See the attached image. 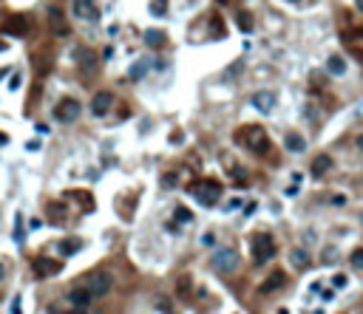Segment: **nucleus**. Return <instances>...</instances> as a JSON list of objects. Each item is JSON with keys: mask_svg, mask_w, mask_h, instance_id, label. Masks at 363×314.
<instances>
[{"mask_svg": "<svg viewBox=\"0 0 363 314\" xmlns=\"http://www.w3.org/2000/svg\"><path fill=\"white\" fill-rule=\"evenodd\" d=\"M236 142L241 147L253 150V153H258V156L267 150V145H270V142H267V133L261 130L258 125H253V127H241V130L236 133Z\"/></svg>", "mask_w": 363, "mask_h": 314, "instance_id": "nucleus-1", "label": "nucleus"}, {"mask_svg": "<svg viewBox=\"0 0 363 314\" xmlns=\"http://www.w3.org/2000/svg\"><path fill=\"white\" fill-rule=\"evenodd\" d=\"M253 258H255V263H267L270 258H275V241H272V235H267V232H255L253 235Z\"/></svg>", "mask_w": 363, "mask_h": 314, "instance_id": "nucleus-2", "label": "nucleus"}, {"mask_svg": "<svg viewBox=\"0 0 363 314\" xmlns=\"http://www.w3.org/2000/svg\"><path fill=\"white\" fill-rule=\"evenodd\" d=\"M79 113H82L79 102H77V99H71V96H66V99L57 102V108H54V119H57V122H63V125H71V122H77V119H79Z\"/></svg>", "mask_w": 363, "mask_h": 314, "instance_id": "nucleus-3", "label": "nucleus"}, {"mask_svg": "<svg viewBox=\"0 0 363 314\" xmlns=\"http://www.w3.org/2000/svg\"><path fill=\"white\" fill-rule=\"evenodd\" d=\"M32 29V20L26 14H11L9 20L3 23V34H11V37H26Z\"/></svg>", "mask_w": 363, "mask_h": 314, "instance_id": "nucleus-4", "label": "nucleus"}, {"mask_svg": "<svg viewBox=\"0 0 363 314\" xmlns=\"http://www.w3.org/2000/svg\"><path fill=\"white\" fill-rule=\"evenodd\" d=\"M71 11L79 20H100V9L94 0H71Z\"/></svg>", "mask_w": 363, "mask_h": 314, "instance_id": "nucleus-5", "label": "nucleus"}, {"mask_svg": "<svg viewBox=\"0 0 363 314\" xmlns=\"http://www.w3.org/2000/svg\"><path fill=\"white\" fill-rule=\"evenodd\" d=\"M213 266L218 272H236V266H238L236 252H233V249H218L213 255Z\"/></svg>", "mask_w": 363, "mask_h": 314, "instance_id": "nucleus-6", "label": "nucleus"}, {"mask_svg": "<svg viewBox=\"0 0 363 314\" xmlns=\"http://www.w3.org/2000/svg\"><path fill=\"white\" fill-rule=\"evenodd\" d=\"M32 272L37 275V278H51V275L60 272V263L51 260V258H34L32 260Z\"/></svg>", "mask_w": 363, "mask_h": 314, "instance_id": "nucleus-7", "label": "nucleus"}, {"mask_svg": "<svg viewBox=\"0 0 363 314\" xmlns=\"http://www.w3.org/2000/svg\"><path fill=\"white\" fill-rule=\"evenodd\" d=\"M85 286H88V292L94 294V300H97V297H102V294H108V289H111V275L100 272V275H94Z\"/></svg>", "mask_w": 363, "mask_h": 314, "instance_id": "nucleus-8", "label": "nucleus"}, {"mask_svg": "<svg viewBox=\"0 0 363 314\" xmlns=\"http://www.w3.org/2000/svg\"><path fill=\"white\" fill-rule=\"evenodd\" d=\"M196 198H199V201L202 204H207V207H210V204H216V198H218V184H213V181H204V184H196Z\"/></svg>", "mask_w": 363, "mask_h": 314, "instance_id": "nucleus-9", "label": "nucleus"}, {"mask_svg": "<svg viewBox=\"0 0 363 314\" xmlns=\"http://www.w3.org/2000/svg\"><path fill=\"white\" fill-rule=\"evenodd\" d=\"M91 300H94V294L88 292V286H74L68 292V303L74 309H85V306H91Z\"/></svg>", "mask_w": 363, "mask_h": 314, "instance_id": "nucleus-10", "label": "nucleus"}, {"mask_svg": "<svg viewBox=\"0 0 363 314\" xmlns=\"http://www.w3.org/2000/svg\"><path fill=\"white\" fill-rule=\"evenodd\" d=\"M48 20H51V31H54V37H68L71 34V29H68L66 17H63V11L57 9H48Z\"/></svg>", "mask_w": 363, "mask_h": 314, "instance_id": "nucleus-11", "label": "nucleus"}, {"mask_svg": "<svg viewBox=\"0 0 363 314\" xmlns=\"http://www.w3.org/2000/svg\"><path fill=\"white\" fill-rule=\"evenodd\" d=\"M250 105H253L255 111H261V113H270L272 108H275V96H272L270 91H258V94L250 96Z\"/></svg>", "mask_w": 363, "mask_h": 314, "instance_id": "nucleus-12", "label": "nucleus"}, {"mask_svg": "<svg viewBox=\"0 0 363 314\" xmlns=\"http://www.w3.org/2000/svg\"><path fill=\"white\" fill-rule=\"evenodd\" d=\"M111 105H113V96L108 91H100V94L91 99V113H94V116H105V113L111 111Z\"/></svg>", "mask_w": 363, "mask_h": 314, "instance_id": "nucleus-13", "label": "nucleus"}, {"mask_svg": "<svg viewBox=\"0 0 363 314\" xmlns=\"http://www.w3.org/2000/svg\"><path fill=\"white\" fill-rule=\"evenodd\" d=\"M74 57H77V65L82 68L85 74H94V71H97V54H94L91 48H77Z\"/></svg>", "mask_w": 363, "mask_h": 314, "instance_id": "nucleus-14", "label": "nucleus"}, {"mask_svg": "<svg viewBox=\"0 0 363 314\" xmlns=\"http://www.w3.org/2000/svg\"><path fill=\"white\" fill-rule=\"evenodd\" d=\"M327 71L332 77H343V74H346V60L340 54H329L327 57Z\"/></svg>", "mask_w": 363, "mask_h": 314, "instance_id": "nucleus-15", "label": "nucleus"}, {"mask_svg": "<svg viewBox=\"0 0 363 314\" xmlns=\"http://www.w3.org/2000/svg\"><path fill=\"white\" fill-rule=\"evenodd\" d=\"M281 286H284V272H272L267 278V283H261V294H270L275 289H281Z\"/></svg>", "mask_w": 363, "mask_h": 314, "instance_id": "nucleus-16", "label": "nucleus"}, {"mask_svg": "<svg viewBox=\"0 0 363 314\" xmlns=\"http://www.w3.org/2000/svg\"><path fill=\"white\" fill-rule=\"evenodd\" d=\"M329 167H332V158H329L327 153H321V156H315V161H312V176H324V173H329Z\"/></svg>", "mask_w": 363, "mask_h": 314, "instance_id": "nucleus-17", "label": "nucleus"}, {"mask_svg": "<svg viewBox=\"0 0 363 314\" xmlns=\"http://www.w3.org/2000/svg\"><path fill=\"white\" fill-rule=\"evenodd\" d=\"M287 150H290V153H304V150H306L304 136H298V133H287Z\"/></svg>", "mask_w": 363, "mask_h": 314, "instance_id": "nucleus-18", "label": "nucleus"}, {"mask_svg": "<svg viewBox=\"0 0 363 314\" xmlns=\"http://www.w3.org/2000/svg\"><path fill=\"white\" fill-rule=\"evenodd\" d=\"M145 43L150 45V48H162V45H165V34L150 29V31H145Z\"/></svg>", "mask_w": 363, "mask_h": 314, "instance_id": "nucleus-19", "label": "nucleus"}, {"mask_svg": "<svg viewBox=\"0 0 363 314\" xmlns=\"http://www.w3.org/2000/svg\"><path fill=\"white\" fill-rule=\"evenodd\" d=\"M292 266H298V269H306V266H309V258H306L304 249H292Z\"/></svg>", "mask_w": 363, "mask_h": 314, "instance_id": "nucleus-20", "label": "nucleus"}, {"mask_svg": "<svg viewBox=\"0 0 363 314\" xmlns=\"http://www.w3.org/2000/svg\"><path fill=\"white\" fill-rule=\"evenodd\" d=\"M32 63H34V68H37V74H40V77L48 71V57H45V51H43V54H37V57H32Z\"/></svg>", "mask_w": 363, "mask_h": 314, "instance_id": "nucleus-21", "label": "nucleus"}, {"mask_svg": "<svg viewBox=\"0 0 363 314\" xmlns=\"http://www.w3.org/2000/svg\"><path fill=\"white\" fill-rule=\"evenodd\" d=\"M77 249H79V241H74V238L71 241H60V255H74Z\"/></svg>", "mask_w": 363, "mask_h": 314, "instance_id": "nucleus-22", "label": "nucleus"}, {"mask_svg": "<svg viewBox=\"0 0 363 314\" xmlns=\"http://www.w3.org/2000/svg\"><path fill=\"white\" fill-rule=\"evenodd\" d=\"M147 71V60H142V63H136L134 68H131V79H142Z\"/></svg>", "mask_w": 363, "mask_h": 314, "instance_id": "nucleus-23", "label": "nucleus"}, {"mask_svg": "<svg viewBox=\"0 0 363 314\" xmlns=\"http://www.w3.org/2000/svg\"><path fill=\"white\" fill-rule=\"evenodd\" d=\"M176 221H182V224H190L193 221V215L187 207H176Z\"/></svg>", "mask_w": 363, "mask_h": 314, "instance_id": "nucleus-24", "label": "nucleus"}, {"mask_svg": "<svg viewBox=\"0 0 363 314\" xmlns=\"http://www.w3.org/2000/svg\"><path fill=\"white\" fill-rule=\"evenodd\" d=\"M349 263L355 266V269H363V249H355V252H352Z\"/></svg>", "mask_w": 363, "mask_h": 314, "instance_id": "nucleus-25", "label": "nucleus"}, {"mask_svg": "<svg viewBox=\"0 0 363 314\" xmlns=\"http://www.w3.org/2000/svg\"><path fill=\"white\" fill-rule=\"evenodd\" d=\"M14 238H17V244L26 241V235H23V215H17V232H14Z\"/></svg>", "mask_w": 363, "mask_h": 314, "instance_id": "nucleus-26", "label": "nucleus"}, {"mask_svg": "<svg viewBox=\"0 0 363 314\" xmlns=\"http://www.w3.org/2000/svg\"><path fill=\"white\" fill-rule=\"evenodd\" d=\"M238 26H241L244 31H250V29H253V20H250L247 14H238Z\"/></svg>", "mask_w": 363, "mask_h": 314, "instance_id": "nucleus-27", "label": "nucleus"}, {"mask_svg": "<svg viewBox=\"0 0 363 314\" xmlns=\"http://www.w3.org/2000/svg\"><path fill=\"white\" fill-rule=\"evenodd\" d=\"M153 14H165V0H156V3H153Z\"/></svg>", "mask_w": 363, "mask_h": 314, "instance_id": "nucleus-28", "label": "nucleus"}, {"mask_svg": "<svg viewBox=\"0 0 363 314\" xmlns=\"http://www.w3.org/2000/svg\"><path fill=\"white\" fill-rule=\"evenodd\" d=\"M332 283H335L338 289H343V286H346V275H335V278H332Z\"/></svg>", "mask_w": 363, "mask_h": 314, "instance_id": "nucleus-29", "label": "nucleus"}, {"mask_svg": "<svg viewBox=\"0 0 363 314\" xmlns=\"http://www.w3.org/2000/svg\"><path fill=\"white\" fill-rule=\"evenodd\" d=\"M3 278H6V266H3V263H0V281H3Z\"/></svg>", "mask_w": 363, "mask_h": 314, "instance_id": "nucleus-30", "label": "nucleus"}, {"mask_svg": "<svg viewBox=\"0 0 363 314\" xmlns=\"http://www.w3.org/2000/svg\"><path fill=\"white\" fill-rule=\"evenodd\" d=\"M355 6H358V11H363V0H355Z\"/></svg>", "mask_w": 363, "mask_h": 314, "instance_id": "nucleus-31", "label": "nucleus"}, {"mask_svg": "<svg viewBox=\"0 0 363 314\" xmlns=\"http://www.w3.org/2000/svg\"><path fill=\"white\" fill-rule=\"evenodd\" d=\"M358 150H363V136H358Z\"/></svg>", "mask_w": 363, "mask_h": 314, "instance_id": "nucleus-32", "label": "nucleus"}, {"mask_svg": "<svg viewBox=\"0 0 363 314\" xmlns=\"http://www.w3.org/2000/svg\"><path fill=\"white\" fill-rule=\"evenodd\" d=\"M6 74H9V68H0V79L6 77Z\"/></svg>", "mask_w": 363, "mask_h": 314, "instance_id": "nucleus-33", "label": "nucleus"}, {"mask_svg": "<svg viewBox=\"0 0 363 314\" xmlns=\"http://www.w3.org/2000/svg\"><path fill=\"white\" fill-rule=\"evenodd\" d=\"M0 142H6V136H3V133H0Z\"/></svg>", "mask_w": 363, "mask_h": 314, "instance_id": "nucleus-34", "label": "nucleus"}, {"mask_svg": "<svg viewBox=\"0 0 363 314\" xmlns=\"http://www.w3.org/2000/svg\"><path fill=\"white\" fill-rule=\"evenodd\" d=\"M3 48H6V45H3V43H0V51H3Z\"/></svg>", "mask_w": 363, "mask_h": 314, "instance_id": "nucleus-35", "label": "nucleus"}]
</instances>
